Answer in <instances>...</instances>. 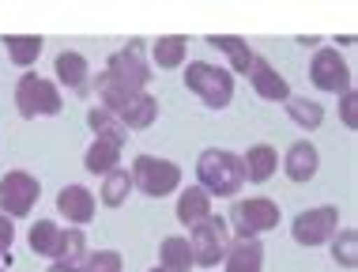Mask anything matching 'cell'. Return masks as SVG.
I'll list each match as a JSON object with an SVG mask.
<instances>
[{
    "label": "cell",
    "instance_id": "obj_24",
    "mask_svg": "<svg viewBox=\"0 0 358 272\" xmlns=\"http://www.w3.org/2000/svg\"><path fill=\"white\" fill-rule=\"evenodd\" d=\"M87 125H91L94 140H113V144H121V148H124V140H129V129H124L110 110H102V106H91V110H87Z\"/></svg>",
    "mask_w": 358,
    "mask_h": 272
},
{
    "label": "cell",
    "instance_id": "obj_35",
    "mask_svg": "<svg viewBox=\"0 0 358 272\" xmlns=\"http://www.w3.org/2000/svg\"><path fill=\"white\" fill-rule=\"evenodd\" d=\"M0 272H4V268H0Z\"/></svg>",
    "mask_w": 358,
    "mask_h": 272
},
{
    "label": "cell",
    "instance_id": "obj_27",
    "mask_svg": "<svg viewBox=\"0 0 358 272\" xmlns=\"http://www.w3.org/2000/svg\"><path fill=\"white\" fill-rule=\"evenodd\" d=\"M129 193H132V178H129V170H110L102 178V193H99V200L106 204V208H121L124 200H129Z\"/></svg>",
    "mask_w": 358,
    "mask_h": 272
},
{
    "label": "cell",
    "instance_id": "obj_30",
    "mask_svg": "<svg viewBox=\"0 0 358 272\" xmlns=\"http://www.w3.org/2000/svg\"><path fill=\"white\" fill-rule=\"evenodd\" d=\"M80 272H124V257L117 250H99V254H87Z\"/></svg>",
    "mask_w": 358,
    "mask_h": 272
},
{
    "label": "cell",
    "instance_id": "obj_4",
    "mask_svg": "<svg viewBox=\"0 0 358 272\" xmlns=\"http://www.w3.org/2000/svg\"><path fill=\"white\" fill-rule=\"evenodd\" d=\"M15 106L23 118H57V114L64 110V99H61V87L53 80H45V76H19L15 83Z\"/></svg>",
    "mask_w": 358,
    "mask_h": 272
},
{
    "label": "cell",
    "instance_id": "obj_3",
    "mask_svg": "<svg viewBox=\"0 0 358 272\" xmlns=\"http://www.w3.org/2000/svg\"><path fill=\"white\" fill-rule=\"evenodd\" d=\"M129 178L132 189H140L143 197H170L181 186V167L170 159H159V155H136Z\"/></svg>",
    "mask_w": 358,
    "mask_h": 272
},
{
    "label": "cell",
    "instance_id": "obj_33",
    "mask_svg": "<svg viewBox=\"0 0 358 272\" xmlns=\"http://www.w3.org/2000/svg\"><path fill=\"white\" fill-rule=\"evenodd\" d=\"M50 272H80V268H64V265H50Z\"/></svg>",
    "mask_w": 358,
    "mask_h": 272
},
{
    "label": "cell",
    "instance_id": "obj_17",
    "mask_svg": "<svg viewBox=\"0 0 358 272\" xmlns=\"http://www.w3.org/2000/svg\"><path fill=\"white\" fill-rule=\"evenodd\" d=\"M279 170V155L272 144H253L245 155H241V174H245V182H268L272 174Z\"/></svg>",
    "mask_w": 358,
    "mask_h": 272
},
{
    "label": "cell",
    "instance_id": "obj_28",
    "mask_svg": "<svg viewBox=\"0 0 358 272\" xmlns=\"http://www.w3.org/2000/svg\"><path fill=\"white\" fill-rule=\"evenodd\" d=\"M57 238H61V227H57L53 219H38L31 227V235H27V246H31L38 257H53Z\"/></svg>",
    "mask_w": 358,
    "mask_h": 272
},
{
    "label": "cell",
    "instance_id": "obj_23",
    "mask_svg": "<svg viewBox=\"0 0 358 272\" xmlns=\"http://www.w3.org/2000/svg\"><path fill=\"white\" fill-rule=\"evenodd\" d=\"M159 268H162V272H189V268H192L189 238H181V235L162 238V246H159Z\"/></svg>",
    "mask_w": 358,
    "mask_h": 272
},
{
    "label": "cell",
    "instance_id": "obj_20",
    "mask_svg": "<svg viewBox=\"0 0 358 272\" xmlns=\"http://www.w3.org/2000/svg\"><path fill=\"white\" fill-rule=\"evenodd\" d=\"M87 257V238L80 227H61V238H57V250H53V265H64V268H80Z\"/></svg>",
    "mask_w": 358,
    "mask_h": 272
},
{
    "label": "cell",
    "instance_id": "obj_22",
    "mask_svg": "<svg viewBox=\"0 0 358 272\" xmlns=\"http://www.w3.org/2000/svg\"><path fill=\"white\" fill-rule=\"evenodd\" d=\"M208 216H211V197L200 186H189L178 197V219L185 223V227H196V223H204Z\"/></svg>",
    "mask_w": 358,
    "mask_h": 272
},
{
    "label": "cell",
    "instance_id": "obj_5",
    "mask_svg": "<svg viewBox=\"0 0 358 272\" xmlns=\"http://www.w3.org/2000/svg\"><path fill=\"white\" fill-rule=\"evenodd\" d=\"M227 227L234 231V238H260V235H268V231L279 227V204L268 200V197L234 200Z\"/></svg>",
    "mask_w": 358,
    "mask_h": 272
},
{
    "label": "cell",
    "instance_id": "obj_7",
    "mask_svg": "<svg viewBox=\"0 0 358 272\" xmlns=\"http://www.w3.org/2000/svg\"><path fill=\"white\" fill-rule=\"evenodd\" d=\"M102 80H110L113 87H121V91H148V83H151V68L148 61H143V53H140V42H132V46H124V50H117L106 61L102 68Z\"/></svg>",
    "mask_w": 358,
    "mask_h": 272
},
{
    "label": "cell",
    "instance_id": "obj_21",
    "mask_svg": "<svg viewBox=\"0 0 358 272\" xmlns=\"http://www.w3.org/2000/svg\"><path fill=\"white\" fill-rule=\"evenodd\" d=\"M121 167V144H113V140H91V148H87L83 155V170H91V174H110V170H117Z\"/></svg>",
    "mask_w": 358,
    "mask_h": 272
},
{
    "label": "cell",
    "instance_id": "obj_14",
    "mask_svg": "<svg viewBox=\"0 0 358 272\" xmlns=\"http://www.w3.org/2000/svg\"><path fill=\"white\" fill-rule=\"evenodd\" d=\"M222 268L227 272H260L264 268V246L260 238H234L222 254Z\"/></svg>",
    "mask_w": 358,
    "mask_h": 272
},
{
    "label": "cell",
    "instance_id": "obj_18",
    "mask_svg": "<svg viewBox=\"0 0 358 272\" xmlns=\"http://www.w3.org/2000/svg\"><path fill=\"white\" fill-rule=\"evenodd\" d=\"M53 72H57V80L69 87V91H87V76H91V64H87L83 53L64 50V53H57Z\"/></svg>",
    "mask_w": 358,
    "mask_h": 272
},
{
    "label": "cell",
    "instance_id": "obj_13",
    "mask_svg": "<svg viewBox=\"0 0 358 272\" xmlns=\"http://www.w3.org/2000/svg\"><path fill=\"white\" fill-rule=\"evenodd\" d=\"M113 118H117L129 132H143V129H151V125H155V118H159V99L148 95V91H140V95H132V99L124 102Z\"/></svg>",
    "mask_w": 358,
    "mask_h": 272
},
{
    "label": "cell",
    "instance_id": "obj_16",
    "mask_svg": "<svg viewBox=\"0 0 358 272\" xmlns=\"http://www.w3.org/2000/svg\"><path fill=\"white\" fill-rule=\"evenodd\" d=\"M208 46H215V50L230 61L227 72L230 76H249V64H253V50H249V42L245 38H238V34H208Z\"/></svg>",
    "mask_w": 358,
    "mask_h": 272
},
{
    "label": "cell",
    "instance_id": "obj_29",
    "mask_svg": "<svg viewBox=\"0 0 358 272\" xmlns=\"http://www.w3.org/2000/svg\"><path fill=\"white\" fill-rule=\"evenodd\" d=\"M332 257H336V265H343V268L358 265V231L355 227H343L332 235Z\"/></svg>",
    "mask_w": 358,
    "mask_h": 272
},
{
    "label": "cell",
    "instance_id": "obj_1",
    "mask_svg": "<svg viewBox=\"0 0 358 272\" xmlns=\"http://www.w3.org/2000/svg\"><path fill=\"white\" fill-rule=\"evenodd\" d=\"M196 182L208 197H238L245 186L241 174V155L227 151V148H208L196 159Z\"/></svg>",
    "mask_w": 358,
    "mask_h": 272
},
{
    "label": "cell",
    "instance_id": "obj_26",
    "mask_svg": "<svg viewBox=\"0 0 358 272\" xmlns=\"http://www.w3.org/2000/svg\"><path fill=\"white\" fill-rule=\"evenodd\" d=\"M283 106H287V118L294 121V125H302V129H321L324 106L317 102V99H298V95H290Z\"/></svg>",
    "mask_w": 358,
    "mask_h": 272
},
{
    "label": "cell",
    "instance_id": "obj_10",
    "mask_svg": "<svg viewBox=\"0 0 358 272\" xmlns=\"http://www.w3.org/2000/svg\"><path fill=\"white\" fill-rule=\"evenodd\" d=\"M309 80H313L317 91L347 95V91H351V83H355V76H351V64L340 57V50L321 46V50L313 53V64H309Z\"/></svg>",
    "mask_w": 358,
    "mask_h": 272
},
{
    "label": "cell",
    "instance_id": "obj_34",
    "mask_svg": "<svg viewBox=\"0 0 358 272\" xmlns=\"http://www.w3.org/2000/svg\"><path fill=\"white\" fill-rule=\"evenodd\" d=\"M151 272H162V268H151Z\"/></svg>",
    "mask_w": 358,
    "mask_h": 272
},
{
    "label": "cell",
    "instance_id": "obj_19",
    "mask_svg": "<svg viewBox=\"0 0 358 272\" xmlns=\"http://www.w3.org/2000/svg\"><path fill=\"white\" fill-rule=\"evenodd\" d=\"M0 46L8 50V61L19 64V68H31L38 57H42V50H45L42 34H4Z\"/></svg>",
    "mask_w": 358,
    "mask_h": 272
},
{
    "label": "cell",
    "instance_id": "obj_32",
    "mask_svg": "<svg viewBox=\"0 0 358 272\" xmlns=\"http://www.w3.org/2000/svg\"><path fill=\"white\" fill-rule=\"evenodd\" d=\"M12 242H15V227H12V219L0 212V261L12 257Z\"/></svg>",
    "mask_w": 358,
    "mask_h": 272
},
{
    "label": "cell",
    "instance_id": "obj_6",
    "mask_svg": "<svg viewBox=\"0 0 358 272\" xmlns=\"http://www.w3.org/2000/svg\"><path fill=\"white\" fill-rule=\"evenodd\" d=\"M230 246V227L222 216H208L204 223L189 227V250H192V265L200 268H215L222 254Z\"/></svg>",
    "mask_w": 358,
    "mask_h": 272
},
{
    "label": "cell",
    "instance_id": "obj_9",
    "mask_svg": "<svg viewBox=\"0 0 358 272\" xmlns=\"http://www.w3.org/2000/svg\"><path fill=\"white\" fill-rule=\"evenodd\" d=\"M336 231H340V208H336V204H321V208L298 212L294 223H290L294 242H298V246H309V250L332 242Z\"/></svg>",
    "mask_w": 358,
    "mask_h": 272
},
{
    "label": "cell",
    "instance_id": "obj_12",
    "mask_svg": "<svg viewBox=\"0 0 358 272\" xmlns=\"http://www.w3.org/2000/svg\"><path fill=\"white\" fill-rule=\"evenodd\" d=\"M57 212H61L72 227H83V223L94 219V193L87 186H64L57 193Z\"/></svg>",
    "mask_w": 358,
    "mask_h": 272
},
{
    "label": "cell",
    "instance_id": "obj_15",
    "mask_svg": "<svg viewBox=\"0 0 358 272\" xmlns=\"http://www.w3.org/2000/svg\"><path fill=\"white\" fill-rule=\"evenodd\" d=\"M317 167H321V155L309 140H298L290 144L287 155H283V174L290 182H313L317 178Z\"/></svg>",
    "mask_w": 358,
    "mask_h": 272
},
{
    "label": "cell",
    "instance_id": "obj_8",
    "mask_svg": "<svg viewBox=\"0 0 358 272\" xmlns=\"http://www.w3.org/2000/svg\"><path fill=\"white\" fill-rule=\"evenodd\" d=\"M38 197H42V186H38L34 174H27V170H8L4 178H0V212H4L8 219L31 216Z\"/></svg>",
    "mask_w": 358,
    "mask_h": 272
},
{
    "label": "cell",
    "instance_id": "obj_31",
    "mask_svg": "<svg viewBox=\"0 0 358 272\" xmlns=\"http://www.w3.org/2000/svg\"><path fill=\"white\" fill-rule=\"evenodd\" d=\"M340 121L347 129H358V91L355 87L347 95H340Z\"/></svg>",
    "mask_w": 358,
    "mask_h": 272
},
{
    "label": "cell",
    "instance_id": "obj_2",
    "mask_svg": "<svg viewBox=\"0 0 358 272\" xmlns=\"http://www.w3.org/2000/svg\"><path fill=\"white\" fill-rule=\"evenodd\" d=\"M185 87L204 106H211V110H222V106H230V99H234V76L211 61H189L185 64Z\"/></svg>",
    "mask_w": 358,
    "mask_h": 272
},
{
    "label": "cell",
    "instance_id": "obj_25",
    "mask_svg": "<svg viewBox=\"0 0 358 272\" xmlns=\"http://www.w3.org/2000/svg\"><path fill=\"white\" fill-rule=\"evenodd\" d=\"M185 53H189V38L185 34H166L151 46V61L159 68H181L185 64Z\"/></svg>",
    "mask_w": 358,
    "mask_h": 272
},
{
    "label": "cell",
    "instance_id": "obj_11",
    "mask_svg": "<svg viewBox=\"0 0 358 272\" xmlns=\"http://www.w3.org/2000/svg\"><path fill=\"white\" fill-rule=\"evenodd\" d=\"M249 83H253V91L268 102H287L290 99L287 76L279 72L272 61H264V57H253V64H249Z\"/></svg>",
    "mask_w": 358,
    "mask_h": 272
}]
</instances>
